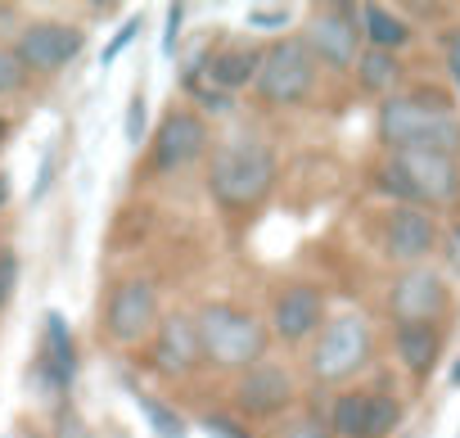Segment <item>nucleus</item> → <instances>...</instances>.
<instances>
[{
    "label": "nucleus",
    "mask_w": 460,
    "mask_h": 438,
    "mask_svg": "<svg viewBox=\"0 0 460 438\" xmlns=\"http://www.w3.org/2000/svg\"><path fill=\"white\" fill-rule=\"evenodd\" d=\"M158 317H163V312H158V290H154V281L127 276V281H118V285L109 290L104 335H109L113 344L131 348V344H145V339L154 335Z\"/></svg>",
    "instance_id": "6e6552de"
},
{
    "label": "nucleus",
    "mask_w": 460,
    "mask_h": 438,
    "mask_svg": "<svg viewBox=\"0 0 460 438\" xmlns=\"http://www.w3.org/2000/svg\"><path fill=\"white\" fill-rule=\"evenodd\" d=\"M388 312H393L397 326H433L447 312V285H442V276L429 272V267H406L393 281Z\"/></svg>",
    "instance_id": "ddd939ff"
},
{
    "label": "nucleus",
    "mask_w": 460,
    "mask_h": 438,
    "mask_svg": "<svg viewBox=\"0 0 460 438\" xmlns=\"http://www.w3.org/2000/svg\"><path fill=\"white\" fill-rule=\"evenodd\" d=\"M194 335H199V357L217 371H253L267 362L271 348V330L262 317L235 308V303H208L194 317Z\"/></svg>",
    "instance_id": "f03ea898"
},
{
    "label": "nucleus",
    "mask_w": 460,
    "mask_h": 438,
    "mask_svg": "<svg viewBox=\"0 0 460 438\" xmlns=\"http://www.w3.org/2000/svg\"><path fill=\"white\" fill-rule=\"evenodd\" d=\"M14 285H19V258H14V249H5L0 254V308L14 299Z\"/></svg>",
    "instance_id": "c85d7f7f"
},
{
    "label": "nucleus",
    "mask_w": 460,
    "mask_h": 438,
    "mask_svg": "<svg viewBox=\"0 0 460 438\" xmlns=\"http://www.w3.org/2000/svg\"><path fill=\"white\" fill-rule=\"evenodd\" d=\"M451 380H456V384H460V366H456V371H451Z\"/></svg>",
    "instance_id": "4c0bfd02"
},
{
    "label": "nucleus",
    "mask_w": 460,
    "mask_h": 438,
    "mask_svg": "<svg viewBox=\"0 0 460 438\" xmlns=\"http://www.w3.org/2000/svg\"><path fill=\"white\" fill-rule=\"evenodd\" d=\"M276 185V149L240 136V140H226L212 149L208 163V194L226 208V212H249L258 208Z\"/></svg>",
    "instance_id": "7ed1b4c3"
},
{
    "label": "nucleus",
    "mask_w": 460,
    "mask_h": 438,
    "mask_svg": "<svg viewBox=\"0 0 460 438\" xmlns=\"http://www.w3.org/2000/svg\"><path fill=\"white\" fill-rule=\"evenodd\" d=\"M352 68H357L361 91H370V95H393V86L402 82V64L388 50H366V55H357Z\"/></svg>",
    "instance_id": "412c9836"
},
{
    "label": "nucleus",
    "mask_w": 460,
    "mask_h": 438,
    "mask_svg": "<svg viewBox=\"0 0 460 438\" xmlns=\"http://www.w3.org/2000/svg\"><path fill=\"white\" fill-rule=\"evenodd\" d=\"M23 438H46V434H23Z\"/></svg>",
    "instance_id": "58836bf2"
},
{
    "label": "nucleus",
    "mask_w": 460,
    "mask_h": 438,
    "mask_svg": "<svg viewBox=\"0 0 460 438\" xmlns=\"http://www.w3.org/2000/svg\"><path fill=\"white\" fill-rule=\"evenodd\" d=\"M73 375H77V348H73V330L59 312H46V335H41V348H37V362H32V384L41 398L59 407H68V389H73Z\"/></svg>",
    "instance_id": "9d476101"
},
{
    "label": "nucleus",
    "mask_w": 460,
    "mask_h": 438,
    "mask_svg": "<svg viewBox=\"0 0 460 438\" xmlns=\"http://www.w3.org/2000/svg\"><path fill=\"white\" fill-rule=\"evenodd\" d=\"M5 199H10V181L0 176V208H5Z\"/></svg>",
    "instance_id": "e433bc0d"
},
{
    "label": "nucleus",
    "mask_w": 460,
    "mask_h": 438,
    "mask_svg": "<svg viewBox=\"0 0 460 438\" xmlns=\"http://www.w3.org/2000/svg\"><path fill=\"white\" fill-rule=\"evenodd\" d=\"M28 86V73H23V64L14 59V50H5L0 46V95H14V91H23Z\"/></svg>",
    "instance_id": "393cba45"
},
{
    "label": "nucleus",
    "mask_w": 460,
    "mask_h": 438,
    "mask_svg": "<svg viewBox=\"0 0 460 438\" xmlns=\"http://www.w3.org/2000/svg\"><path fill=\"white\" fill-rule=\"evenodd\" d=\"M379 190L406 208H447L460 199V158L433 149H397L379 167Z\"/></svg>",
    "instance_id": "20e7f679"
},
{
    "label": "nucleus",
    "mask_w": 460,
    "mask_h": 438,
    "mask_svg": "<svg viewBox=\"0 0 460 438\" xmlns=\"http://www.w3.org/2000/svg\"><path fill=\"white\" fill-rule=\"evenodd\" d=\"M253 86H258V100L262 104H276V109L303 104L316 91V59L303 46V37H285L271 50H262V64H258Z\"/></svg>",
    "instance_id": "423d86ee"
},
{
    "label": "nucleus",
    "mask_w": 460,
    "mask_h": 438,
    "mask_svg": "<svg viewBox=\"0 0 460 438\" xmlns=\"http://www.w3.org/2000/svg\"><path fill=\"white\" fill-rule=\"evenodd\" d=\"M86 46V28L82 23H59V19H37L23 23L14 37V59L23 64V73H41L55 77L64 73Z\"/></svg>",
    "instance_id": "0eeeda50"
},
{
    "label": "nucleus",
    "mask_w": 460,
    "mask_h": 438,
    "mask_svg": "<svg viewBox=\"0 0 460 438\" xmlns=\"http://www.w3.org/2000/svg\"><path fill=\"white\" fill-rule=\"evenodd\" d=\"M122 384H127V393H131V402L145 411V420H149V429L158 434V438H185L190 434V425H185V416L176 411V407H167L163 398H154V393H145L131 375H122Z\"/></svg>",
    "instance_id": "aec40b11"
},
{
    "label": "nucleus",
    "mask_w": 460,
    "mask_h": 438,
    "mask_svg": "<svg viewBox=\"0 0 460 438\" xmlns=\"http://www.w3.org/2000/svg\"><path fill=\"white\" fill-rule=\"evenodd\" d=\"M149 371H158L163 380H185L203 357H199V335H194V317L185 312H167L158 317L154 335H149Z\"/></svg>",
    "instance_id": "4468645a"
},
{
    "label": "nucleus",
    "mask_w": 460,
    "mask_h": 438,
    "mask_svg": "<svg viewBox=\"0 0 460 438\" xmlns=\"http://www.w3.org/2000/svg\"><path fill=\"white\" fill-rule=\"evenodd\" d=\"M393 348H397V362H402L415 380H424V375L438 366L442 335H438V326H397Z\"/></svg>",
    "instance_id": "f3484780"
},
{
    "label": "nucleus",
    "mask_w": 460,
    "mask_h": 438,
    "mask_svg": "<svg viewBox=\"0 0 460 438\" xmlns=\"http://www.w3.org/2000/svg\"><path fill=\"white\" fill-rule=\"evenodd\" d=\"M136 32H140V19H127V23L118 28V37H113V41L104 46V55H100V64L109 68V64H113V59H118V55H122V50H127V46L136 41Z\"/></svg>",
    "instance_id": "c756f323"
},
{
    "label": "nucleus",
    "mask_w": 460,
    "mask_h": 438,
    "mask_svg": "<svg viewBox=\"0 0 460 438\" xmlns=\"http://www.w3.org/2000/svg\"><path fill=\"white\" fill-rule=\"evenodd\" d=\"M384 249L393 263L402 267H420L433 249H438V222L424 212V208H406L397 203L393 217H388V231H384Z\"/></svg>",
    "instance_id": "dca6fc26"
},
{
    "label": "nucleus",
    "mask_w": 460,
    "mask_h": 438,
    "mask_svg": "<svg viewBox=\"0 0 460 438\" xmlns=\"http://www.w3.org/2000/svg\"><path fill=\"white\" fill-rule=\"evenodd\" d=\"M447 73H451V82L460 86V32L447 37Z\"/></svg>",
    "instance_id": "c9c22d12"
},
{
    "label": "nucleus",
    "mask_w": 460,
    "mask_h": 438,
    "mask_svg": "<svg viewBox=\"0 0 460 438\" xmlns=\"http://www.w3.org/2000/svg\"><path fill=\"white\" fill-rule=\"evenodd\" d=\"M122 136H127V145H140V140H145V95H140V91H136V95H131V104H127Z\"/></svg>",
    "instance_id": "cd10ccee"
},
{
    "label": "nucleus",
    "mask_w": 460,
    "mask_h": 438,
    "mask_svg": "<svg viewBox=\"0 0 460 438\" xmlns=\"http://www.w3.org/2000/svg\"><path fill=\"white\" fill-rule=\"evenodd\" d=\"M294 402H298L294 375L285 366H276V362H262V366H253V371H244L235 380V411L249 416V420H276Z\"/></svg>",
    "instance_id": "f8f14e48"
},
{
    "label": "nucleus",
    "mask_w": 460,
    "mask_h": 438,
    "mask_svg": "<svg viewBox=\"0 0 460 438\" xmlns=\"http://www.w3.org/2000/svg\"><path fill=\"white\" fill-rule=\"evenodd\" d=\"M370 353H375V339H370L366 317L361 312H339L316 330L307 366H312L316 384H348L352 375H361L370 366Z\"/></svg>",
    "instance_id": "39448f33"
},
{
    "label": "nucleus",
    "mask_w": 460,
    "mask_h": 438,
    "mask_svg": "<svg viewBox=\"0 0 460 438\" xmlns=\"http://www.w3.org/2000/svg\"><path fill=\"white\" fill-rule=\"evenodd\" d=\"M208 149V122L194 109H167L149 149V172L154 176H172L181 167H190L199 154Z\"/></svg>",
    "instance_id": "9b49d317"
},
{
    "label": "nucleus",
    "mask_w": 460,
    "mask_h": 438,
    "mask_svg": "<svg viewBox=\"0 0 460 438\" xmlns=\"http://www.w3.org/2000/svg\"><path fill=\"white\" fill-rule=\"evenodd\" d=\"M285 438H334V434H330V420H325V416H316V411H303L298 420H289Z\"/></svg>",
    "instance_id": "a878e982"
},
{
    "label": "nucleus",
    "mask_w": 460,
    "mask_h": 438,
    "mask_svg": "<svg viewBox=\"0 0 460 438\" xmlns=\"http://www.w3.org/2000/svg\"><path fill=\"white\" fill-rule=\"evenodd\" d=\"M357 28H361V37L370 41V50H397V46H406L411 41V23L406 19H397L393 10H384V5H361L357 10Z\"/></svg>",
    "instance_id": "a211bd4d"
},
{
    "label": "nucleus",
    "mask_w": 460,
    "mask_h": 438,
    "mask_svg": "<svg viewBox=\"0 0 460 438\" xmlns=\"http://www.w3.org/2000/svg\"><path fill=\"white\" fill-rule=\"evenodd\" d=\"M379 140L397 149H433L460 158V118L433 91L420 95H388L379 104Z\"/></svg>",
    "instance_id": "f257e3e1"
},
{
    "label": "nucleus",
    "mask_w": 460,
    "mask_h": 438,
    "mask_svg": "<svg viewBox=\"0 0 460 438\" xmlns=\"http://www.w3.org/2000/svg\"><path fill=\"white\" fill-rule=\"evenodd\" d=\"M249 28H258V32H285L289 28V10L285 5H276V10L258 5V10H249Z\"/></svg>",
    "instance_id": "bb28decb"
},
{
    "label": "nucleus",
    "mask_w": 460,
    "mask_h": 438,
    "mask_svg": "<svg viewBox=\"0 0 460 438\" xmlns=\"http://www.w3.org/2000/svg\"><path fill=\"white\" fill-rule=\"evenodd\" d=\"M442 254H447V267L460 276V222L447 231V240H442Z\"/></svg>",
    "instance_id": "72a5a7b5"
},
{
    "label": "nucleus",
    "mask_w": 460,
    "mask_h": 438,
    "mask_svg": "<svg viewBox=\"0 0 460 438\" xmlns=\"http://www.w3.org/2000/svg\"><path fill=\"white\" fill-rule=\"evenodd\" d=\"M325 420H330L334 438H361V429H366V393H339Z\"/></svg>",
    "instance_id": "5701e85b"
},
{
    "label": "nucleus",
    "mask_w": 460,
    "mask_h": 438,
    "mask_svg": "<svg viewBox=\"0 0 460 438\" xmlns=\"http://www.w3.org/2000/svg\"><path fill=\"white\" fill-rule=\"evenodd\" d=\"M303 46L312 50L316 64L343 73L357 64L361 55V28H357V5H325L312 14L307 32H303Z\"/></svg>",
    "instance_id": "1a4fd4ad"
},
{
    "label": "nucleus",
    "mask_w": 460,
    "mask_h": 438,
    "mask_svg": "<svg viewBox=\"0 0 460 438\" xmlns=\"http://www.w3.org/2000/svg\"><path fill=\"white\" fill-rule=\"evenodd\" d=\"M199 425L208 429V438H253L244 420H235V416H226V411H208V416H203Z\"/></svg>",
    "instance_id": "b1692460"
},
{
    "label": "nucleus",
    "mask_w": 460,
    "mask_h": 438,
    "mask_svg": "<svg viewBox=\"0 0 460 438\" xmlns=\"http://www.w3.org/2000/svg\"><path fill=\"white\" fill-rule=\"evenodd\" d=\"M190 91L199 95V109H203V113H226V109H230V95L217 91V86H190Z\"/></svg>",
    "instance_id": "2f4dec72"
},
{
    "label": "nucleus",
    "mask_w": 460,
    "mask_h": 438,
    "mask_svg": "<svg viewBox=\"0 0 460 438\" xmlns=\"http://www.w3.org/2000/svg\"><path fill=\"white\" fill-rule=\"evenodd\" d=\"M402 425V402L393 393H366V429L361 438H393Z\"/></svg>",
    "instance_id": "4be33fe9"
},
{
    "label": "nucleus",
    "mask_w": 460,
    "mask_h": 438,
    "mask_svg": "<svg viewBox=\"0 0 460 438\" xmlns=\"http://www.w3.org/2000/svg\"><path fill=\"white\" fill-rule=\"evenodd\" d=\"M55 438H86V429H82V420L68 411V407H59V434Z\"/></svg>",
    "instance_id": "f704fd0d"
},
{
    "label": "nucleus",
    "mask_w": 460,
    "mask_h": 438,
    "mask_svg": "<svg viewBox=\"0 0 460 438\" xmlns=\"http://www.w3.org/2000/svg\"><path fill=\"white\" fill-rule=\"evenodd\" d=\"M55 167H59V154L50 149V154L41 158V176H37V185H32V203H41V199H46V190L55 185Z\"/></svg>",
    "instance_id": "473e14b6"
},
{
    "label": "nucleus",
    "mask_w": 460,
    "mask_h": 438,
    "mask_svg": "<svg viewBox=\"0 0 460 438\" xmlns=\"http://www.w3.org/2000/svg\"><path fill=\"white\" fill-rule=\"evenodd\" d=\"M325 326V294L316 285H285L271 303V335L285 344H303Z\"/></svg>",
    "instance_id": "2eb2a0df"
},
{
    "label": "nucleus",
    "mask_w": 460,
    "mask_h": 438,
    "mask_svg": "<svg viewBox=\"0 0 460 438\" xmlns=\"http://www.w3.org/2000/svg\"><path fill=\"white\" fill-rule=\"evenodd\" d=\"M258 64H262V50H244V46H235V50L212 55V64H203V68H208L212 86L230 95V91H240V86H249V82L258 77Z\"/></svg>",
    "instance_id": "6ab92c4d"
},
{
    "label": "nucleus",
    "mask_w": 460,
    "mask_h": 438,
    "mask_svg": "<svg viewBox=\"0 0 460 438\" xmlns=\"http://www.w3.org/2000/svg\"><path fill=\"white\" fill-rule=\"evenodd\" d=\"M181 23H185V5H167V28H163V55H176V41H181Z\"/></svg>",
    "instance_id": "7c9ffc66"
}]
</instances>
